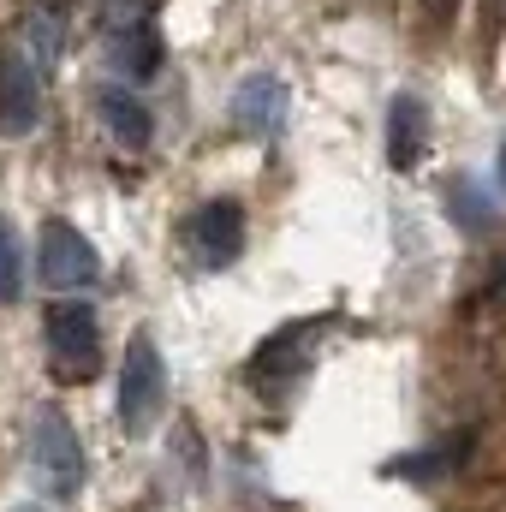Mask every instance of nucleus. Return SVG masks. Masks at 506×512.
<instances>
[{"instance_id":"9","label":"nucleus","mask_w":506,"mask_h":512,"mask_svg":"<svg viewBox=\"0 0 506 512\" xmlns=\"http://www.w3.org/2000/svg\"><path fill=\"white\" fill-rule=\"evenodd\" d=\"M96 114H102V126L114 143H126V149H149V137H155V120H149V108L120 90V84H102L96 90Z\"/></svg>"},{"instance_id":"8","label":"nucleus","mask_w":506,"mask_h":512,"mask_svg":"<svg viewBox=\"0 0 506 512\" xmlns=\"http://www.w3.org/2000/svg\"><path fill=\"white\" fill-rule=\"evenodd\" d=\"M423 149H429V108L417 96H393V108H387V161L405 173V167L423 161Z\"/></svg>"},{"instance_id":"6","label":"nucleus","mask_w":506,"mask_h":512,"mask_svg":"<svg viewBox=\"0 0 506 512\" xmlns=\"http://www.w3.org/2000/svg\"><path fill=\"white\" fill-rule=\"evenodd\" d=\"M185 239H191V251L203 256L209 268H227L233 256L245 251V209L239 203H203L197 215H191V227H185Z\"/></svg>"},{"instance_id":"4","label":"nucleus","mask_w":506,"mask_h":512,"mask_svg":"<svg viewBox=\"0 0 506 512\" xmlns=\"http://www.w3.org/2000/svg\"><path fill=\"white\" fill-rule=\"evenodd\" d=\"M161 399H167V370H161V352L149 334H137L126 346V370H120V429L143 435L155 417H161Z\"/></svg>"},{"instance_id":"12","label":"nucleus","mask_w":506,"mask_h":512,"mask_svg":"<svg viewBox=\"0 0 506 512\" xmlns=\"http://www.w3.org/2000/svg\"><path fill=\"white\" fill-rule=\"evenodd\" d=\"M459 215H465V227H483V197H477L471 185L453 191V221H459Z\"/></svg>"},{"instance_id":"10","label":"nucleus","mask_w":506,"mask_h":512,"mask_svg":"<svg viewBox=\"0 0 506 512\" xmlns=\"http://www.w3.org/2000/svg\"><path fill=\"white\" fill-rule=\"evenodd\" d=\"M114 60H120V72H131V78H149V72L161 66L155 30H149V24H126V36L114 42Z\"/></svg>"},{"instance_id":"7","label":"nucleus","mask_w":506,"mask_h":512,"mask_svg":"<svg viewBox=\"0 0 506 512\" xmlns=\"http://www.w3.org/2000/svg\"><path fill=\"white\" fill-rule=\"evenodd\" d=\"M233 120L245 137H274V131L286 126V84L274 78V72H256L239 84V96H233Z\"/></svg>"},{"instance_id":"13","label":"nucleus","mask_w":506,"mask_h":512,"mask_svg":"<svg viewBox=\"0 0 506 512\" xmlns=\"http://www.w3.org/2000/svg\"><path fill=\"white\" fill-rule=\"evenodd\" d=\"M501 185H506V143H501Z\"/></svg>"},{"instance_id":"14","label":"nucleus","mask_w":506,"mask_h":512,"mask_svg":"<svg viewBox=\"0 0 506 512\" xmlns=\"http://www.w3.org/2000/svg\"><path fill=\"white\" fill-rule=\"evenodd\" d=\"M435 6H447V0H435Z\"/></svg>"},{"instance_id":"1","label":"nucleus","mask_w":506,"mask_h":512,"mask_svg":"<svg viewBox=\"0 0 506 512\" xmlns=\"http://www.w3.org/2000/svg\"><path fill=\"white\" fill-rule=\"evenodd\" d=\"M30 471H36V489L48 501H72L84 489V447H78V429L60 411L36 417V429H30Z\"/></svg>"},{"instance_id":"11","label":"nucleus","mask_w":506,"mask_h":512,"mask_svg":"<svg viewBox=\"0 0 506 512\" xmlns=\"http://www.w3.org/2000/svg\"><path fill=\"white\" fill-rule=\"evenodd\" d=\"M24 298V256H18V233L0 221V304Z\"/></svg>"},{"instance_id":"5","label":"nucleus","mask_w":506,"mask_h":512,"mask_svg":"<svg viewBox=\"0 0 506 512\" xmlns=\"http://www.w3.org/2000/svg\"><path fill=\"white\" fill-rule=\"evenodd\" d=\"M42 126V84L36 66L12 48H0V137H30Z\"/></svg>"},{"instance_id":"3","label":"nucleus","mask_w":506,"mask_h":512,"mask_svg":"<svg viewBox=\"0 0 506 512\" xmlns=\"http://www.w3.org/2000/svg\"><path fill=\"white\" fill-rule=\"evenodd\" d=\"M48 352L66 382H90L102 370V322L90 304H54L48 310Z\"/></svg>"},{"instance_id":"2","label":"nucleus","mask_w":506,"mask_h":512,"mask_svg":"<svg viewBox=\"0 0 506 512\" xmlns=\"http://www.w3.org/2000/svg\"><path fill=\"white\" fill-rule=\"evenodd\" d=\"M36 274L54 292H84V286H96L102 256H96V245L72 221H42V233H36Z\"/></svg>"}]
</instances>
